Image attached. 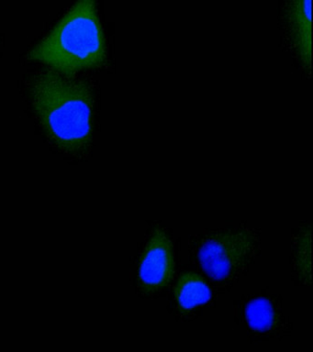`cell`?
<instances>
[{"instance_id": "obj_7", "label": "cell", "mask_w": 313, "mask_h": 352, "mask_svg": "<svg viewBox=\"0 0 313 352\" xmlns=\"http://www.w3.org/2000/svg\"><path fill=\"white\" fill-rule=\"evenodd\" d=\"M274 316L273 307L266 299L252 300L246 307V316L249 326L260 331L273 326Z\"/></svg>"}, {"instance_id": "obj_8", "label": "cell", "mask_w": 313, "mask_h": 352, "mask_svg": "<svg viewBox=\"0 0 313 352\" xmlns=\"http://www.w3.org/2000/svg\"><path fill=\"white\" fill-rule=\"evenodd\" d=\"M310 228L299 234L296 243V265L298 272L305 278L310 279Z\"/></svg>"}, {"instance_id": "obj_1", "label": "cell", "mask_w": 313, "mask_h": 352, "mask_svg": "<svg viewBox=\"0 0 313 352\" xmlns=\"http://www.w3.org/2000/svg\"><path fill=\"white\" fill-rule=\"evenodd\" d=\"M29 93L34 114L53 145L72 155L86 153L94 126L89 82L47 67L32 77Z\"/></svg>"}, {"instance_id": "obj_4", "label": "cell", "mask_w": 313, "mask_h": 352, "mask_svg": "<svg viewBox=\"0 0 313 352\" xmlns=\"http://www.w3.org/2000/svg\"><path fill=\"white\" fill-rule=\"evenodd\" d=\"M174 260L172 245L166 234L158 231L148 242L140 261L139 280L147 293H155L171 280Z\"/></svg>"}, {"instance_id": "obj_3", "label": "cell", "mask_w": 313, "mask_h": 352, "mask_svg": "<svg viewBox=\"0 0 313 352\" xmlns=\"http://www.w3.org/2000/svg\"><path fill=\"white\" fill-rule=\"evenodd\" d=\"M246 234H219L211 236L199 250V260L206 274L214 280L225 279L237 271L250 252Z\"/></svg>"}, {"instance_id": "obj_6", "label": "cell", "mask_w": 313, "mask_h": 352, "mask_svg": "<svg viewBox=\"0 0 313 352\" xmlns=\"http://www.w3.org/2000/svg\"><path fill=\"white\" fill-rule=\"evenodd\" d=\"M175 296L181 307L191 309L207 302L211 294L202 277L195 274H186L178 280Z\"/></svg>"}, {"instance_id": "obj_2", "label": "cell", "mask_w": 313, "mask_h": 352, "mask_svg": "<svg viewBox=\"0 0 313 352\" xmlns=\"http://www.w3.org/2000/svg\"><path fill=\"white\" fill-rule=\"evenodd\" d=\"M28 58L67 76L102 66L107 47L96 0H78Z\"/></svg>"}, {"instance_id": "obj_5", "label": "cell", "mask_w": 313, "mask_h": 352, "mask_svg": "<svg viewBox=\"0 0 313 352\" xmlns=\"http://www.w3.org/2000/svg\"><path fill=\"white\" fill-rule=\"evenodd\" d=\"M287 19L294 48L304 66L312 65V0H288Z\"/></svg>"}]
</instances>
